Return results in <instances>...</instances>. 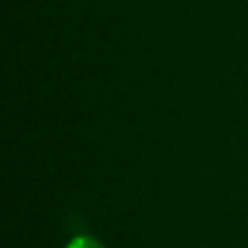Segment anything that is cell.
<instances>
[{
  "label": "cell",
  "mask_w": 248,
  "mask_h": 248,
  "mask_svg": "<svg viewBox=\"0 0 248 248\" xmlns=\"http://www.w3.org/2000/svg\"><path fill=\"white\" fill-rule=\"evenodd\" d=\"M66 248H103V244L97 242V240L91 238V236H78V238H74Z\"/></svg>",
  "instance_id": "1"
}]
</instances>
